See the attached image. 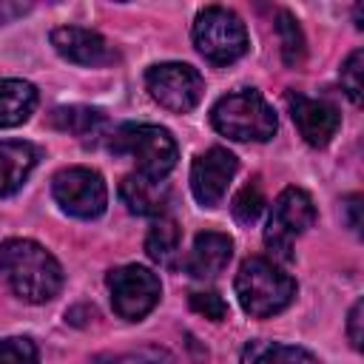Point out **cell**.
<instances>
[{"label": "cell", "instance_id": "27", "mask_svg": "<svg viewBox=\"0 0 364 364\" xmlns=\"http://www.w3.org/2000/svg\"><path fill=\"white\" fill-rule=\"evenodd\" d=\"M344 210H347L350 228L358 233V230H361V216H358V210H361V196H358V193H355V196H347V199H344Z\"/></svg>", "mask_w": 364, "mask_h": 364}, {"label": "cell", "instance_id": "1", "mask_svg": "<svg viewBox=\"0 0 364 364\" xmlns=\"http://www.w3.org/2000/svg\"><path fill=\"white\" fill-rule=\"evenodd\" d=\"M0 279L17 299L28 304H46L63 287V267L40 242L6 239L0 242Z\"/></svg>", "mask_w": 364, "mask_h": 364}, {"label": "cell", "instance_id": "4", "mask_svg": "<svg viewBox=\"0 0 364 364\" xmlns=\"http://www.w3.org/2000/svg\"><path fill=\"white\" fill-rule=\"evenodd\" d=\"M111 151L128 154L136 162V173L148 179H165L179 159L176 139L168 128L151 122H125L111 134Z\"/></svg>", "mask_w": 364, "mask_h": 364}, {"label": "cell", "instance_id": "13", "mask_svg": "<svg viewBox=\"0 0 364 364\" xmlns=\"http://www.w3.org/2000/svg\"><path fill=\"white\" fill-rule=\"evenodd\" d=\"M233 256V239L219 230H202L193 239L191 256L185 259V270L193 279H216Z\"/></svg>", "mask_w": 364, "mask_h": 364}, {"label": "cell", "instance_id": "5", "mask_svg": "<svg viewBox=\"0 0 364 364\" xmlns=\"http://www.w3.org/2000/svg\"><path fill=\"white\" fill-rule=\"evenodd\" d=\"M193 46L213 65H230L247 51L242 17L225 6H208L193 20Z\"/></svg>", "mask_w": 364, "mask_h": 364}, {"label": "cell", "instance_id": "21", "mask_svg": "<svg viewBox=\"0 0 364 364\" xmlns=\"http://www.w3.org/2000/svg\"><path fill=\"white\" fill-rule=\"evenodd\" d=\"M230 210H233V219H236L239 225H253V222L262 216V210H264V191H262L259 176H253V179L233 196Z\"/></svg>", "mask_w": 364, "mask_h": 364}, {"label": "cell", "instance_id": "3", "mask_svg": "<svg viewBox=\"0 0 364 364\" xmlns=\"http://www.w3.org/2000/svg\"><path fill=\"white\" fill-rule=\"evenodd\" d=\"M210 125L236 142H267L276 134L279 119L256 88H239L213 102Z\"/></svg>", "mask_w": 364, "mask_h": 364}, {"label": "cell", "instance_id": "17", "mask_svg": "<svg viewBox=\"0 0 364 364\" xmlns=\"http://www.w3.org/2000/svg\"><path fill=\"white\" fill-rule=\"evenodd\" d=\"M239 364H318V358L313 353H307L304 347L256 338L242 347Z\"/></svg>", "mask_w": 364, "mask_h": 364}, {"label": "cell", "instance_id": "18", "mask_svg": "<svg viewBox=\"0 0 364 364\" xmlns=\"http://www.w3.org/2000/svg\"><path fill=\"white\" fill-rule=\"evenodd\" d=\"M48 122H51L54 128L65 131V134L80 136V139H88V136L94 139V136L102 131L105 117H102V111L88 108V105H63V108H54V111H51Z\"/></svg>", "mask_w": 364, "mask_h": 364}, {"label": "cell", "instance_id": "22", "mask_svg": "<svg viewBox=\"0 0 364 364\" xmlns=\"http://www.w3.org/2000/svg\"><path fill=\"white\" fill-rule=\"evenodd\" d=\"M0 364H40V350L28 336H11L0 341Z\"/></svg>", "mask_w": 364, "mask_h": 364}, {"label": "cell", "instance_id": "28", "mask_svg": "<svg viewBox=\"0 0 364 364\" xmlns=\"http://www.w3.org/2000/svg\"><path fill=\"white\" fill-rule=\"evenodd\" d=\"M355 26L361 28V6H355Z\"/></svg>", "mask_w": 364, "mask_h": 364}, {"label": "cell", "instance_id": "14", "mask_svg": "<svg viewBox=\"0 0 364 364\" xmlns=\"http://www.w3.org/2000/svg\"><path fill=\"white\" fill-rule=\"evenodd\" d=\"M119 199L136 216H165L171 188L165 179H148L142 173H128L119 182Z\"/></svg>", "mask_w": 364, "mask_h": 364}, {"label": "cell", "instance_id": "26", "mask_svg": "<svg viewBox=\"0 0 364 364\" xmlns=\"http://www.w3.org/2000/svg\"><path fill=\"white\" fill-rule=\"evenodd\" d=\"M361 324H364V301L358 299V301L353 304L350 316H347V336H350L353 350H361V344H364V330H361Z\"/></svg>", "mask_w": 364, "mask_h": 364}, {"label": "cell", "instance_id": "10", "mask_svg": "<svg viewBox=\"0 0 364 364\" xmlns=\"http://www.w3.org/2000/svg\"><path fill=\"white\" fill-rule=\"evenodd\" d=\"M236 156L228 148H208L205 154H199L191 165V191L193 199L202 208H216L230 185V179L236 176Z\"/></svg>", "mask_w": 364, "mask_h": 364}, {"label": "cell", "instance_id": "19", "mask_svg": "<svg viewBox=\"0 0 364 364\" xmlns=\"http://www.w3.org/2000/svg\"><path fill=\"white\" fill-rule=\"evenodd\" d=\"M179 239H182L179 225L171 216H156V222L151 225V230L145 236V253L156 264L171 267L176 262V253H179Z\"/></svg>", "mask_w": 364, "mask_h": 364}, {"label": "cell", "instance_id": "2", "mask_svg": "<svg viewBox=\"0 0 364 364\" xmlns=\"http://www.w3.org/2000/svg\"><path fill=\"white\" fill-rule=\"evenodd\" d=\"M233 287H236V299H239L242 310L253 318H270V316L282 313L284 307H290V301L296 299V290H299L293 276H287L282 267H276L264 256L245 259L239 264Z\"/></svg>", "mask_w": 364, "mask_h": 364}, {"label": "cell", "instance_id": "6", "mask_svg": "<svg viewBox=\"0 0 364 364\" xmlns=\"http://www.w3.org/2000/svg\"><path fill=\"white\" fill-rule=\"evenodd\" d=\"M316 222V205L310 199L307 191L301 188H284L267 216V228H264V245L279 256V259H293V242L313 228Z\"/></svg>", "mask_w": 364, "mask_h": 364}, {"label": "cell", "instance_id": "16", "mask_svg": "<svg viewBox=\"0 0 364 364\" xmlns=\"http://www.w3.org/2000/svg\"><path fill=\"white\" fill-rule=\"evenodd\" d=\"M37 108V88L26 80L0 77V128L23 125Z\"/></svg>", "mask_w": 364, "mask_h": 364}, {"label": "cell", "instance_id": "12", "mask_svg": "<svg viewBox=\"0 0 364 364\" xmlns=\"http://www.w3.org/2000/svg\"><path fill=\"white\" fill-rule=\"evenodd\" d=\"M51 46L60 57H65L68 63H77V65H108L117 60V51L114 46L100 34V31H91V28H82V26H60L51 31Z\"/></svg>", "mask_w": 364, "mask_h": 364}, {"label": "cell", "instance_id": "9", "mask_svg": "<svg viewBox=\"0 0 364 364\" xmlns=\"http://www.w3.org/2000/svg\"><path fill=\"white\" fill-rule=\"evenodd\" d=\"M145 88L162 108L173 114H188L199 105L205 80L188 63H156L145 71Z\"/></svg>", "mask_w": 364, "mask_h": 364}, {"label": "cell", "instance_id": "25", "mask_svg": "<svg viewBox=\"0 0 364 364\" xmlns=\"http://www.w3.org/2000/svg\"><path fill=\"white\" fill-rule=\"evenodd\" d=\"M191 307L196 313H202L205 318H210V321L228 318V301L216 290H196V293H191Z\"/></svg>", "mask_w": 364, "mask_h": 364}, {"label": "cell", "instance_id": "11", "mask_svg": "<svg viewBox=\"0 0 364 364\" xmlns=\"http://www.w3.org/2000/svg\"><path fill=\"white\" fill-rule=\"evenodd\" d=\"M287 108H290V117H293L299 134L313 148H324L336 136V131L341 125L338 108L333 102H327V100H313L307 94L287 91Z\"/></svg>", "mask_w": 364, "mask_h": 364}, {"label": "cell", "instance_id": "20", "mask_svg": "<svg viewBox=\"0 0 364 364\" xmlns=\"http://www.w3.org/2000/svg\"><path fill=\"white\" fill-rule=\"evenodd\" d=\"M276 31H279V40H282V60H284V65L299 68L304 63V54H307V46H304V34L299 28V20L290 11H279Z\"/></svg>", "mask_w": 364, "mask_h": 364}, {"label": "cell", "instance_id": "8", "mask_svg": "<svg viewBox=\"0 0 364 364\" xmlns=\"http://www.w3.org/2000/svg\"><path fill=\"white\" fill-rule=\"evenodd\" d=\"M108 293H111V307L119 318L139 321L159 304L162 284L154 270L142 264H122L108 273Z\"/></svg>", "mask_w": 364, "mask_h": 364}, {"label": "cell", "instance_id": "15", "mask_svg": "<svg viewBox=\"0 0 364 364\" xmlns=\"http://www.w3.org/2000/svg\"><path fill=\"white\" fill-rule=\"evenodd\" d=\"M37 148L23 139H0V196L17 193L37 165Z\"/></svg>", "mask_w": 364, "mask_h": 364}, {"label": "cell", "instance_id": "23", "mask_svg": "<svg viewBox=\"0 0 364 364\" xmlns=\"http://www.w3.org/2000/svg\"><path fill=\"white\" fill-rule=\"evenodd\" d=\"M168 361V353L159 347H139L131 353H108V355H97L91 364H162Z\"/></svg>", "mask_w": 364, "mask_h": 364}, {"label": "cell", "instance_id": "24", "mask_svg": "<svg viewBox=\"0 0 364 364\" xmlns=\"http://www.w3.org/2000/svg\"><path fill=\"white\" fill-rule=\"evenodd\" d=\"M361 71H364V51L355 48L341 65V88L355 105H361Z\"/></svg>", "mask_w": 364, "mask_h": 364}, {"label": "cell", "instance_id": "7", "mask_svg": "<svg viewBox=\"0 0 364 364\" xmlns=\"http://www.w3.org/2000/svg\"><path fill=\"white\" fill-rule=\"evenodd\" d=\"M51 193H54V202L68 216H77V219H97L105 213V205H108V188L102 173L85 165L57 171L51 179Z\"/></svg>", "mask_w": 364, "mask_h": 364}]
</instances>
